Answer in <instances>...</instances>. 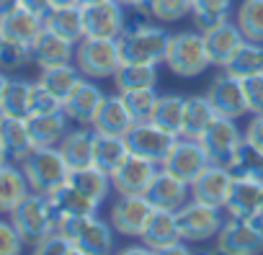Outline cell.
<instances>
[{"mask_svg": "<svg viewBox=\"0 0 263 255\" xmlns=\"http://www.w3.org/2000/svg\"><path fill=\"white\" fill-rule=\"evenodd\" d=\"M8 217H11L13 227L18 229L21 240H24L26 245H31V247H34L42 237H47L52 229H57L60 222H62V214L54 209V204L49 201V196L34 193V191H31Z\"/></svg>", "mask_w": 263, "mask_h": 255, "instance_id": "cell-1", "label": "cell"}, {"mask_svg": "<svg viewBox=\"0 0 263 255\" xmlns=\"http://www.w3.org/2000/svg\"><path fill=\"white\" fill-rule=\"evenodd\" d=\"M212 65L204 34L201 31H181L171 34L168 52H165V67L178 77H199Z\"/></svg>", "mask_w": 263, "mask_h": 255, "instance_id": "cell-2", "label": "cell"}, {"mask_svg": "<svg viewBox=\"0 0 263 255\" xmlns=\"http://www.w3.org/2000/svg\"><path fill=\"white\" fill-rule=\"evenodd\" d=\"M75 65L83 77L106 80L114 77L121 65L119 39H101V36H83L75 44Z\"/></svg>", "mask_w": 263, "mask_h": 255, "instance_id": "cell-3", "label": "cell"}, {"mask_svg": "<svg viewBox=\"0 0 263 255\" xmlns=\"http://www.w3.org/2000/svg\"><path fill=\"white\" fill-rule=\"evenodd\" d=\"M18 165L24 168L31 191L44 193V196H49L54 188H60L70 175V165L65 163L60 147H34L29 152V158Z\"/></svg>", "mask_w": 263, "mask_h": 255, "instance_id": "cell-4", "label": "cell"}, {"mask_svg": "<svg viewBox=\"0 0 263 255\" xmlns=\"http://www.w3.org/2000/svg\"><path fill=\"white\" fill-rule=\"evenodd\" d=\"M60 229L75 242L78 252L96 255V252H111L116 229L111 222H103L98 214H78V217H62Z\"/></svg>", "mask_w": 263, "mask_h": 255, "instance_id": "cell-5", "label": "cell"}, {"mask_svg": "<svg viewBox=\"0 0 263 255\" xmlns=\"http://www.w3.org/2000/svg\"><path fill=\"white\" fill-rule=\"evenodd\" d=\"M171 34L163 26L147 24L137 31H129L119 36L121 62H140V65H160L165 62Z\"/></svg>", "mask_w": 263, "mask_h": 255, "instance_id": "cell-6", "label": "cell"}, {"mask_svg": "<svg viewBox=\"0 0 263 255\" xmlns=\"http://www.w3.org/2000/svg\"><path fill=\"white\" fill-rule=\"evenodd\" d=\"M176 217H178V229H181L183 242H206V240L217 237L224 224L222 206H212V204H204L196 199H189L176 211Z\"/></svg>", "mask_w": 263, "mask_h": 255, "instance_id": "cell-7", "label": "cell"}, {"mask_svg": "<svg viewBox=\"0 0 263 255\" xmlns=\"http://www.w3.org/2000/svg\"><path fill=\"white\" fill-rule=\"evenodd\" d=\"M217 250L232 252V255H250L263 252V219H242V217H227L219 234H217Z\"/></svg>", "mask_w": 263, "mask_h": 255, "instance_id": "cell-8", "label": "cell"}, {"mask_svg": "<svg viewBox=\"0 0 263 255\" xmlns=\"http://www.w3.org/2000/svg\"><path fill=\"white\" fill-rule=\"evenodd\" d=\"M237 119H227V116H214V121L206 126V132L199 137L209 163L214 165H230L237 145L245 140V132L235 124Z\"/></svg>", "mask_w": 263, "mask_h": 255, "instance_id": "cell-9", "label": "cell"}, {"mask_svg": "<svg viewBox=\"0 0 263 255\" xmlns=\"http://www.w3.org/2000/svg\"><path fill=\"white\" fill-rule=\"evenodd\" d=\"M124 137H126V145H129L132 152L140 155V158H147L158 165L165 163V158L171 155V150L178 140L176 134L165 132L155 121H137Z\"/></svg>", "mask_w": 263, "mask_h": 255, "instance_id": "cell-10", "label": "cell"}, {"mask_svg": "<svg viewBox=\"0 0 263 255\" xmlns=\"http://www.w3.org/2000/svg\"><path fill=\"white\" fill-rule=\"evenodd\" d=\"M155 206L147 201L145 193H119V199L111 206V227L121 237H140L147 227Z\"/></svg>", "mask_w": 263, "mask_h": 255, "instance_id": "cell-11", "label": "cell"}, {"mask_svg": "<svg viewBox=\"0 0 263 255\" xmlns=\"http://www.w3.org/2000/svg\"><path fill=\"white\" fill-rule=\"evenodd\" d=\"M142 245L153 252H189V242L181 240L178 217L171 209H155L147 227L140 234Z\"/></svg>", "mask_w": 263, "mask_h": 255, "instance_id": "cell-12", "label": "cell"}, {"mask_svg": "<svg viewBox=\"0 0 263 255\" xmlns=\"http://www.w3.org/2000/svg\"><path fill=\"white\" fill-rule=\"evenodd\" d=\"M209 165V158L201 147L199 140H189V137H178L171 155L165 158V163L160 168H165L168 173L178 175L181 181H186L189 186L201 175V170Z\"/></svg>", "mask_w": 263, "mask_h": 255, "instance_id": "cell-13", "label": "cell"}, {"mask_svg": "<svg viewBox=\"0 0 263 255\" xmlns=\"http://www.w3.org/2000/svg\"><path fill=\"white\" fill-rule=\"evenodd\" d=\"M83 8V26L85 36H101V39H119L124 26V6L119 0H101V3H88Z\"/></svg>", "mask_w": 263, "mask_h": 255, "instance_id": "cell-14", "label": "cell"}, {"mask_svg": "<svg viewBox=\"0 0 263 255\" xmlns=\"http://www.w3.org/2000/svg\"><path fill=\"white\" fill-rule=\"evenodd\" d=\"M206 98L212 101L217 116H227V119H240L248 111V103H245V93H242V80L224 72L217 75L206 90Z\"/></svg>", "mask_w": 263, "mask_h": 255, "instance_id": "cell-15", "label": "cell"}, {"mask_svg": "<svg viewBox=\"0 0 263 255\" xmlns=\"http://www.w3.org/2000/svg\"><path fill=\"white\" fill-rule=\"evenodd\" d=\"M158 170H160L158 163L129 152V158L111 173V186L116 193H145Z\"/></svg>", "mask_w": 263, "mask_h": 255, "instance_id": "cell-16", "label": "cell"}, {"mask_svg": "<svg viewBox=\"0 0 263 255\" xmlns=\"http://www.w3.org/2000/svg\"><path fill=\"white\" fill-rule=\"evenodd\" d=\"M106 101V93L88 77V80H80L75 85V90L65 98V106L62 111L67 113L70 121H75L78 126H93L101 106Z\"/></svg>", "mask_w": 263, "mask_h": 255, "instance_id": "cell-17", "label": "cell"}, {"mask_svg": "<svg viewBox=\"0 0 263 255\" xmlns=\"http://www.w3.org/2000/svg\"><path fill=\"white\" fill-rule=\"evenodd\" d=\"M232 181H235V175H232V170L227 165L209 163L201 170V175L191 183V199L224 209L227 196H230V188H232Z\"/></svg>", "mask_w": 263, "mask_h": 255, "instance_id": "cell-18", "label": "cell"}, {"mask_svg": "<svg viewBox=\"0 0 263 255\" xmlns=\"http://www.w3.org/2000/svg\"><path fill=\"white\" fill-rule=\"evenodd\" d=\"M147 201L155 206V209H171V211H178L189 199H191V186L186 181H181L178 175L168 173L165 168H160L153 178V183L147 186L145 191Z\"/></svg>", "mask_w": 263, "mask_h": 255, "instance_id": "cell-19", "label": "cell"}, {"mask_svg": "<svg viewBox=\"0 0 263 255\" xmlns=\"http://www.w3.org/2000/svg\"><path fill=\"white\" fill-rule=\"evenodd\" d=\"M224 211H227V217L258 219L260 211H263V181L235 178L230 196H227V204H224Z\"/></svg>", "mask_w": 263, "mask_h": 255, "instance_id": "cell-20", "label": "cell"}, {"mask_svg": "<svg viewBox=\"0 0 263 255\" xmlns=\"http://www.w3.org/2000/svg\"><path fill=\"white\" fill-rule=\"evenodd\" d=\"M31 62L36 67H54L65 62H75V44L57 36L54 31L44 29L34 42H31Z\"/></svg>", "mask_w": 263, "mask_h": 255, "instance_id": "cell-21", "label": "cell"}, {"mask_svg": "<svg viewBox=\"0 0 263 255\" xmlns=\"http://www.w3.org/2000/svg\"><path fill=\"white\" fill-rule=\"evenodd\" d=\"M245 42L242 31L237 24H219L209 31H204V44H206V52H209V60L214 67H224L230 62V57L240 49V44Z\"/></svg>", "mask_w": 263, "mask_h": 255, "instance_id": "cell-22", "label": "cell"}, {"mask_svg": "<svg viewBox=\"0 0 263 255\" xmlns=\"http://www.w3.org/2000/svg\"><path fill=\"white\" fill-rule=\"evenodd\" d=\"M29 124V134L34 147H57L62 142V137L70 132V119L65 111H54V113H31L26 119Z\"/></svg>", "mask_w": 263, "mask_h": 255, "instance_id": "cell-23", "label": "cell"}, {"mask_svg": "<svg viewBox=\"0 0 263 255\" xmlns=\"http://www.w3.org/2000/svg\"><path fill=\"white\" fill-rule=\"evenodd\" d=\"M65 163L70 165V170L78 168H88L93 165V152H96V129L93 126H80V129H70L62 142L57 145Z\"/></svg>", "mask_w": 263, "mask_h": 255, "instance_id": "cell-24", "label": "cell"}, {"mask_svg": "<svg viewBox=\"0 0 263 255\" xmlns=\"http://www.w3.org/2000/svg\"><path fill=\"white\" fill-rule=\"evenodd\" d=\"M0 31H3L6 42H18V44H29L44 31V16L29 11V8H16L13 13L0 18Z\"/></svg>", "mask_w": 263, "mask_h": 255, "instance_id": "cell-25", "label": "cell"}, {"mask_svg": "<svg viewBox=\"0 0 263 255\" xmlns=\"http://www.w3.org/2000/svg\"><path fill=\"white\" fill-rule=\"evenodd\" d=\"M29 193L31 186L21 165H13L11 160L0 165V214H11Z\"/></svg>", "mask_w": 263, "mask_h": 255, "instance_id": "cell-26", "label": "cell"}, {"mask_svg": "<svg viewBox=\"0 0 263 255\" xmlns=\"http://www.w3.org/2000/svg\"><path fill=\"white\" fill-rule=\"evenodd\" d=\"M0 142H3L6 155H8L11 163H24L29 158V152L34 150L26 119L3 116V124H0Z\"/></svg>", "mask_w": 263, "mask_h": 255, "instance_id": "cell-27", "label": "cell"}, {"mask_svg": "<svg viewBox=\"0 0 263 255\" xmlns=\"http://www.w3.org/2000/svg\"><path fill=\"white\" fill-rule=\"evenodd\" d=\"M132 126H135V119H132L121 93L116 95H106L96 121H93V129L103 132V134H126Z\"/></svg>", "mask_w": 263, "mask_h": 255, "instance_id": "cell-28", "label": "cell"}, {"mask_svg": "<svg viewBox=\"0 0 263 255\" xmlns=\"http://www.w3.org/2000/svg\"><path fill=\"white\" fill-rule=\"evenodd\" d=\"M49 201L54 204V209L62 217H78V214H98V201L90 199L85 191H80L78 186H72L70 181H65L60 188H54L49 193Z\"/></svg>", "mask_w": 263, "mask_h": 255, "instance_id": "cell-29", "label": "cell"}, {"mask_svg": "<svg viewBox=\"0 0 263 255\" xmlns=\"http://www.w3.org/2000/svg\"><path fill=\"white\" fill-rule=\"evenodd\" d=\"M129 145L124 134H103L96 132V152H93V165L101 168L103 173H114L126 158H129Z\"/></svg>", "mask_w": 263, "mask_h": 255, "instance_id": "cell-30", "label": "cell"}, {"mask_svg": "<svg viewBox=\"0 0 263 255\" xmlns=\"http://www.w3.org/2000/svg\"><path fill=\"white\" fill-rule=\"evenodd\" d=\"M44 29L54 31L57 36L78 44L85 36V26H83V8L80 6H70V8H52L44 16Z\"/></svg>", "mask_w": 263, "mask_h": 255, "instance_id": "cell-31", "label": "cell"}, {"mask_svg": "<svg viewBox=\"0 0 263 255\" xmlns=\"http://www.w3.org/2000/svg\"><path fill=\"white\" fill-rule=\"evenodd\" d=\"M217 111L212 106V101L206 95H189L186 98V111H183V132L181 137H189V140H199L206 126L214 121Z\"/></svg>", "mask_w": 263, "mask_h": 255, "instance_id": "cell-32", "label": "cell"}, {"mask_svg": "<svg viewBox=\"0 0 263 255\" xmlns=\"http://www.w3.org/2000/svg\"><path fill=\"white\" fill-rule=\"evenodd\" d=\"M31 80L24 77H8V85L0 98V113L13 119H29L31 116Z\"/></svg>", "mask_w": 263, "mask_h": 255, "instance_id": "cell-33", "label": "cell"}, {"mask_svg": "<svg viewBox=\"0 0 263 255\" xmlns=\"http://www.w3.org/2000/svg\"><path fill=\"white\" fill-rule=\"evenodd\" d=\"M114 85L119 93L140 90V88H155L158 85V65H140V62H121Z\"/></svg>", "mask_w": 263, "mask_h": 255, "instance_id": "cell-34", "label": "cell"}, {"mask_svg": "<svg viewBox=\"0 0 263 255\" xmlns=\"http://www.w3.org/2000/svg\"><path fill=\"white\" fill-rule=\"evenodd\" d=\"M224 72L235 75V77H250V75H260L263 72V44L260 42H242L240 49L230 57V62L222 67Z\"/></svg>", "mask_w": 263, "mask_h": 255, "instance_id": "cell-35", "label": "cell"}, {"mask_svg": "<svg viewBox=\"0 0 263 255\" xmlns=\"http://www.w3.org/2000/svg\"><path fill=\"white\" fill-rule=\"evenodd\" d=\"M67 181H70L72 186H78L80 191H85V193H88L90 199H96L98 204H103V201L108 199V193L114 191V186H111V175L103 173V170L96 168V165L70 170Z\"/></svg>", "mask_w": 263, "mask_h": 255, "instance_id": "cell-36", "label": "cell"}, {"mask_svg": "<svg viewBox=\"0 0 263 255\" xmlns=\"http://www.w3.org/2000/svg\"><path fill=\"white\" fill-rule=\"evenodd\" d=\"M183 111H186V98L176 95V93H168V95L158 98V106H155L150 121L163 126L165 132L181 137V132H183Z\"/></svg>", "mask_w": 263, "mask_h": 255, "instance_id": "cell-37", "label": "cell"}, {"mask_svg": "<svg viewBox=\"0 0 263 255\" xmlns=\"http://www.w3.org/2000/svg\"><path fill=\"white\" fill-rule=\"evenodd\" d=\"M83 80V72L78 70L75 62H65V65H54V67H44L39 75V83L47 85L54 95H60L62 101L75 90V85Z\"/></svg>", "mask_w": 263, "mask_h": 255, "instance_id": "cell-38", "label": "cell"}, {"mask_svg": "<svg viewBox=\"0 0 263 255\" xmlns=\"http://www.w3.org/2000/svg\"><path fill=\"white\" fill-rule=\"evenodd\" d=\"M232 170L235 178H253V181H263V150H258L253 142L242 140L227 165Z\"/></svg>", "mask_w": 263, "mask_h": 255, "instance_id": "cell-39", "label": "cell"}, {"mask_svg": "<svg viewBox=\"0 0 263 255\" xmlns=\"http://www.w3.org/2000/svg\"><path fill=\"white\" fill-rule=\"evenodd\" d=\"M230 6H232V0H194L191 18L196 29L204 34L230 18Z\"/></svg>", "mask_w": 263, "mask_h": 255, "instance_id": "cell-40", "label": "cell"}, {"mask_svg": "<svg viewBox=\"0 0 263 255\" xmlns=\"http://www.w3.org/2000/svg\"><path fill=\"white\" fill-rule=\"evenodd\" d=\"M235 24L240 26L248 42L263 44V0H242L235 16Z\"/></svg>", "mask_w": 263, "mask_h": 255, "instance_id": "cell-41", "label": "cell"}, {"mask_svg": "<svg viewBox=\"0 0 263 255\" xmlns=\"http://www.w3.org/2000/svg\"><path fill=\"white\" fill-rule=\"evenodd\" d=\"M121 98H124V103H126L132 119H135V124H137V121H150V119H153V111H155L160 95H158L155 88H140V90H126V93H121Z\"/></svg>", "mask_w": 263, "mask_h": 255, "instance_id": "cell-42", "label": "cell"}, {"mask_svg": "<svg viewBox=\"0 0 263 255\" xmlns=\"http://www.w3.org/2000/svg\"><path fill=\"white\" fill-rule=\"evenodd\" d=\"M194 0H150V13L158 24H176L191 16Z\"/></svg>", "mask_w": 263, "mask_h": 255, "instance_id": "cell-43", "label": "cell"}, {"mask_svg": "<svg viewBox=\"0 0 263 255\" xmlns=\"http://www.w3.org/2000/svg\"><path fill=\"white\" fill-rule=\"evenodd\" d=\"M62 106H65V101L60 95H54L39 80L34 83V88H31V113H54V111H62Z\"/></svg>", "mask_w": 263, "mask_h": 255, "instance_id": "cell-44", "label": "cell"}, {"mask_svg": "<svg viewBox=\"0 0 263 255\" xmlns=\"http://www.w3.org/2000/svg\"><path fill=\"white\" fill-rule=\"evenodd\" d=\"M26 62H31V47L18 42H6L0 49V67L3 70H18Z\"/></svg>", "mask_w": 263, "mask_h": 255, "instance_id": "cell-45", "label": "cell"}, {"mask_svg": "<svg viewBox=\"0 0 263 255\" xmlns=\"http://www.w3.org/2000/svg\"><path fill=\"white\" fill-rule=\"evenodd\" d=\"M34 250L36 252H78V247H75V242L57 227V229H52L47 237H42L36 245H34Z\"/></svg>", "mask_w": 263, "mask_h": 255, "instance_id": "cell-46", "label": "cell"}, {"mask_svg": "<svg viewBox=\"0 0 263 255\" xmlns=\"http://www.w3.org/2000/svg\"><path fill=\"white\" fill-rule=\"evenodd\" d=\"M242 93L250 113H263V72L242 77Z\"/></svg>", "mask_w": 263, "mask_h": 255, "instance_id": "cell-47", "label": "cell"}, {"mask_svg": "<svg viewBox=\"0 0 263 255\" xmlns=\"http://www.w3.org/2000/svg\"><path fill=\"white\" fill-rule=\"evenodd\" d=\"M24 240L18 234V229L13 227V222H3L0 219V255H13V252H21L24 250Z\"/></svg>", "mask_w": 263, "mask_h": 255, "instance_id": "cell-48", "label": "cell"}, {"mask_svg": "<svg viewBox=\"0 0 263 255\" xmlns=\"http://www.w3.org/2000/svg\"><path fill=\"white\" fill-rule=\"evenodd\" d=\"M245 140L253 142L258 150H263V113H253L245 126Z\"/></svg>", "mask_w": 263, "mask_h": 255, "instance_id": "cell-49", "label": "cell"}, {"mask_svg": "<svg viewBox=\"0 0 263 255\" xmlns=\"http://www.w3.org/2000/svg\"><path fill=\"white\" fill-rule=\"evenodd\" d=\"M21 6L24 8H29V11H34V13H39V16H47L49 13V0H21Z\"/></svg>", "mask_w": 263, "mask_h": 255, "instance_id": "cell-50", "label": "cell"}, {"mask_svg": "<svg viewBox=\"0 0 263 255\" xmlns=\"http://www.w3.org/2000/svg\"><path fill=\"white\" fill-rule=\"evenodd\" d=\"M16 8H21V0H0V18L13 13Z\"/></svg>", "mask_w": 263, "mask_h": 255, "instance_id": "cell-51", "label": "cell"}, {"mask_svg": "<svg viewBox=\"0 0 263 255\" xmlns=\"http://www.w3.org/2000/svg\"><path fill=\"white\" fill-rule=\"evenodd\" d=\"M49 6L52 8H70V6H80V0H49Z\"/></svg>", "mask_w": 263, "mask_h": 255, "instance_id": "cell-52", "label": "cell"}, {"mask_svg": "<svg viewBox=\"0 0 263 255\" xmlns=\"http://www.w3.org/2000/svg\"><path fill=\"white\" fill-rule=\"evenodd\" d=\"M121 6H145V8H150V0H119Z\"/></svg>", "mask_w": 263, "mask_h": 255, "instance_id": "cell-53", "label": "cell"}, {"mask_svg": "<svg viewBox=\"0 0 263 255\" xmlns=\"http://www.w3.org/2000/svg\"><path fill=\"white\" fill-rule=\"evenodd\" d=\"M6 85H8V75L0 70V98H3V90H6Z\"/></svg>", "mask_w": 263, "mask_h": 255, "instance_id": "cell-54", "label": "cell"}, {"mask_svg": "<svg viewBox=\"0 0 263 255\" xmlns=\"http://www.w3.org/2000/svg\"><path fill=\"white\" fill-rule=\"evenodd\" d=\"M3 163H8V155H6V147H3V142H0V165Z\"/></svg>", "mask_w": 263, "mask_h": 255, "instance_id": "cell-55", "label": "cell"}, {"mask_svg": "<svg viewBox=\"0 0 263 255\" xmlns=\"http://www.w3.org/2000/svg\"><path fill=\"white\" fill-rule=\"evenodd\" d=\"M88 3H101V0H80V6H88Z\"/></svg>", "mask_w": 263, "mask_h": 255, "instance_id": "cell-56", "label": "cell"}, {"mask_svg": "<svg viewBox=\"0 0 263 255\" xmlns=\"http://www.w3.org/2000/svg\"><path fill=\"white\" fill-rule=\"evenodd\" d=\"M3 44H6V36H3V31H0V49H3Z\"/></svg>", "mask_w": 263, "mask_h": 255, "instance_id": "cell-57", "label": "cell"}, {"mask_svg": "<svg viewBox=\"0 0 263 255\" xmlns=\"http://www.w3.org/2000/svg\"><path fill=\"white\" fill-rule=\"evenodd\" d=\"M0 124H3V113H0Z\"/></svg>", "mask_w": 263, "mask_h": 255, "instance_id": "cell-58", "label": "cell"}, {"mask_svg": "<svg viewBox=\"0 0 263 255\" xmlns=\"http://www.w3.org/2000/svg\"><path fill=\"white\" fill-rule=\"evenodd\" d=\"M260 217H263V211H260Z\"/></svg>", "mask_w": 263, "mask_h": 255, "instance_id": "cell-59", "label": "cell"}]
</instances>
